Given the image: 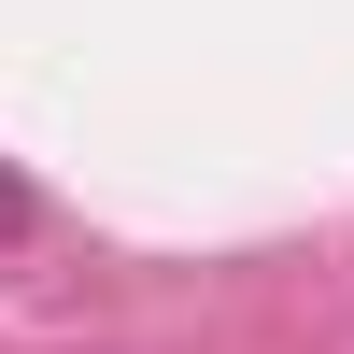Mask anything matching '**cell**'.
<instances>
[{
    "label": "cell",
    "instance_id": "obj_1",
    "mask_svg": "<svg viewBox=\"0 0 354 354\" xmlns=\"http://www.w3.org/2000/svg\"><path fill=\"white\" fill-rule=\"evenodd\" d=\"M15 227H28V185H15V170H0V241H15Z\"/></svg>",
    "mask_w": 354,
    "mask_h": 354
}]
</instances>
